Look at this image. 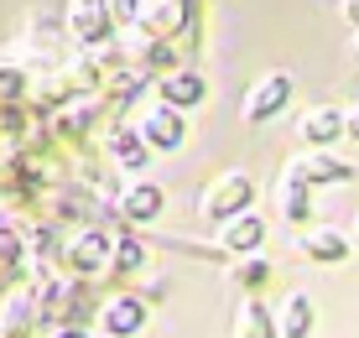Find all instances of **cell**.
I'll use <instances>...</instances> for the list:
<instances>
[{
	"label": "cell",
	"instance_id": "1",
	"mask_svg": "<svg viewBox=\"0 0 359 338\" xmlns=\"http://www.w3.org/2000/svg\"><path fill=\"white\" fill-rule=\"evenodd\" d=\"M250 198H255V182L245 177V172H224V177L203 193V219L224 224V219H234V214H245V208H250Z\"/></svg>",
	"mask_w": 359,
	"mask_h": 338
},
{
	"label": "cell",
	"instance_id": "2",
	"mask_svg": "<svg viewBox=\"0 0 359 338\" xmlns=\"http://www.w3.org/2000/svg\"><path fill=\"white\" fill-rule=\"evenodd\" d=\"M68 27L83 47H99V42H109L115 6H109V0H68Z\"/></svg>",
	"mask_w": 359,
	"mask_h": 338
},
{
	"label": "cell",
	"instance_id": "3",
	"mask_svg": "<svg viewBox=\"0 0 359 338\" xmlns=\"http://www.w3.org/2000/svg\"><path fill=\"white\" fill-rule=\"evenodd\" d=\"M141 135H146L151 151H177L182 135H188V120H182L177 104H167V99H162L156 109H146V115H141Z\"/></svg>",
	"mask_w": 359,
	"mask_h": 338
},
{
	"label": "cell",
	"instance_id": "4",
	"mask_svg": "<svg viewBox=\"0 0 359 338\" xmlns=\"http://www.w3.org/2000/svg\"><path fill=\"white\" fill-rule=\"evenodd\" d=\"M287 99H292V79H287V73H266V79L250 89V99H245V120H250V125L276 120L281 109H287Z\"/></svg>",
	"mask_w": 359,
	"mask_h": 338
},
{
	"label": "cell",
	"instance_id": "5",
	"mask_svg": "<svg viewBox=\"0 0 359 338\" xmlns=\"http://www.w3.org/2000/svg\"><path fill=\"white\" fill-rule=\"evenodd\" d=\"M188 21V6L182 0H141V11H135V27L146 36H172Z\"/></svg>",
	"mask_w": 359,
	"mask_h": 338
},
{
	"label": "cell",
	"instance_id": "6",
	"mask_svg": "<svg viewBox=\"0 0 359 338\" xmlns=\"http://www.w3.org/2000/svg\"><path fill=\"white\" fill-rule=\"evenodd\" d=\"M297 130H302L307 146H333L339 135H349V115H339L333 104H318V109H307V115H302Z\"/></svg>",
	"mask_w": 359,
	"mask_h": 338
},
{
	"label": "cell",
	"instance_id": "7",
	"mask_svg": "<svg viewBox=\"0 0 359 338\" xmlns=\"http://www.w3.org/2000/svg\"><path fill=\"white\" fill-rule=\"evenodd\" d=\"M104 260H109V234L104 229H83L79 240L68 245V266L79 271V276H94Z\"/></svg>",
	"mask_w": 359,
	"mask_h": 338
},
{
	"label": "cell",
	"instance_id": "8",
	"mask_svg": "<svg viewBox=\"0 0 359 338\" xmlns=\"http://www.w3.org/2000/svg\"><path fill=\"white\" fill-rule=\"evenodd\" d=\"M162 99L167 104H177V109H193L198 99L208 94V83H203V73H193V68H172V73H162Z\"/></svg>",
	"mask_w": 359,
	"mask_h": 338
},
{
	"label": "cell",
	"instance_id": "9",
	"mask_svg": "<svg viewBox=\"0 0 359 338\" xmlns=\"http://www.w3.org/2000/svg\"><path fill=\"white\" fill-rule=\"evenodd\" d=\"M162 203H167V198H162L156 182H130L126 198H120V214H126L130 224H151L156 214H162Z\"/></svg>",
	"mask_w": 359,
	"mask_h": 338
},
{
	"label": "cell",
	"instance_id": "10",
	"mask_svg": "<svg viewBox=\"0 0 359 338\" xmlns=\"http://www.w3.org/2000/svg\"><path fill=\"white\" fill-rule=\"evenodd\" d=\"M141 323H146V302L141 297H115V302H104V333H115V338H130V333H141Z\"/></svg>",
	"mask_w": 359,
	"mask_h": 338
},
{
	"label": "cell",
	"instance_id": "11",
	"mask_svg": "<svg viewBox=\"0 0 359 338\" xmlns=\"http://www.w3.org/2000/svg\"><path fill=\"white\" fill-rule=\"evenodd\" d=\"M261 240H266V219H255V214L224 219V250H234V255H250V250H261Z\"/></svg>",
	"mask_w": 359,
	"mask_h": 338
},
{
	"label": "cell",
	"instance_id": "12",
	"mask_svg": "<svg viewBox=\"0 0 359 338\" xmlns=\"http://www.w3.org/2000/svg\"><path fill=\"white\" fill-rule=\"evenodd\" d=\"M302 167H307V182H313V187L318 182H349L354 177V167H349V161H339L328 146H313V151L302 156Z\"/></svg>",
	"mask_w": 359,
	"mask_h": 338
},
{
	"label": "cell",
	"instance_id": "13",
	"mask_svg": "<svg viewBox=\"0 0 359 338\" xmlns=\"http://www.w3.org/2000/svg\"><path fill=\"white\" fill-rule=\"evenodd\" d=\"M302 255H313V260H344L349 255V234H339V229H328V224H318V229H307L302 234Z\"/></svg>",
	"mask_w": 359,
	"mask_h": 338
},
{
	"label": "cell",
	"instance_id": "14",
	"mask_svg": "<svg viewBox=\"0 0 359 338\" xmlns=\"http://www.w3.org/2000/svg\"><path fill=\"white\" fill-rule=\"evenodd\" d=\"M281 338H307L313 333V297L307 292H292L287 302H281Z\"/></svg>",
	"mask_w": 359,
	"mask_h": 338
},
{
	"label": "cell",
	"instance_id": "15",
	"mask_svg": "<svg viewBox=\"0 0 359 338\" xmlns=\"http://www.w3.org/2000/svg\"><path fill=\"white\" fill-rule=\"evenodd\" d=\"M240 338H281L276 312L261 307V302H245V312H240Z\"/></svg>",
	"mask_w": 359,
	"mask_h": 338
},
{
	"label": "cell",
	"instance_id": "16",
	"mask_svg": "<svg viewBox=\"0 0 359 338\" xmlns=\"http://www.w3.org/2000/svg\"><path fill=\"white\" fill-rule=\"evenodd\" d=\"M307 208H313V198H307V182H302V177H281V214H287L292 224H302Z\"/></svg>",
	"mask_w": 359,
	"mask_h": 338
},
{
	"label": "cell",
	"instance_id": "17",
	"mask_svg": "<svg viewBox=\"0 0 359 338\" xmlns=\"http://www.w3.org/2000/svg\"><path fill=\"white\" fill-rule=\"evenodd\" d=\"M135 266H141V240H135V234H120V245H115V276H130Z\"/></svg>",
	"mask_w": 359,
	"mask_h": 338
},
{
	"label": "cell",
	"instance_id": "18",
	"mask_svg": "<svg viewBox=\"0 0 359 338\" xmlns=\"http://www.w3.org/2000/svg\"><path fill=\"white\" fill-rule=\"evenodd\" d=\"M234 281H240V286H250V292H255V286H266V281H271V260H261V255L250 250V260H245V266L234 271Z\"/></svg>",
	"mask_w": 359,
	"mask_h": 338
},
{
	"label": "cell",
	"instance_id": "19",
	"mask_svg": "<svg viewBox=\"0 0 359 338\" xmlns=\"http://www.w3.org/2000/svg\"><path fill=\"white\" fill-rule=\"evenodd\" d=\"M146 68L172 73V47H167V36H151V42H146Z\"/></svg>",
	"mask_w": 359,
	"mask_h": 338
},
{
	"label": "cell",
	"instance_id": "20",
	"mask_svg": "<svg viewBox=\"0 0 359 338\" xmlns=\"http://www.w3.org/2000/svg\"><path fill=\"white\" fill-rule=\"evenodd\" d=\"M115 6V16H126V21H135V11H141V0H109Z\"/></svg>",
	"mask_w": 359,
	"mask_h": 338
},
{
	"label": "cell",
	"instance_id": "21",
	"mask_svg": "<svg viewBox=\"0 0 359 338\" xmlns=\"http://www.w3.org/2000/svg\"><path fill=\"white\" fill-rule=\"evenodd\" d=\"M344 16H349L354 27H359V0H344Z\"/></svg>",
	"mask_w": 359,
	"mask_h": 338
},
{
	"label": "cell",
	"instance_id": "22",
	"mask_svg": "<svg viewBox=\"0 0 359 338\" xmlns=\"http://www.w3.org/2000/svg\"><path fill=\"white\" fill-rule=\"evenodd\" d=\"M349 141H359V109L349 115Z\"/></svg>",
	"mask_w": 359,
	"mask_h": 338
},
{
	"label": "cell",
	"instance_id": "23",
	"mask_svg": "<svg viewBox=\"0 0 359 338\" xmlns=\"http://www.w3.org/2000/svg\"><path fill=\"white\" fill-rule=\"evenodd\" d=\"M57 338H89V333H83V328H63V333H57Z\"/></svg>",
	"mask_w": 359,
	"mask_h": 338
},
{
	"label": "cell",
	"instance_id": "24",
	"mask_svg": "<svg viewBox=\"0 0 359 338\" xmlns=\"http://www.w3.org/2000/svg\"><path fill=\"white\" fill-rule=\"evenodd\" d=\"M354 53H359V36H354Z\"/></svg>",
	"mask_w": 359,
	"mask_h": 338
},
{
	"label": "cell",
	"instance_id": "25",
	"mask_svg": "<svg viewBox=\"0 0 359 338\" xmlns=\"http://www.w3.org/2000/svg\"><path fill=\"white\" fill-rule=\"evenodd\" d=\"M354 234H359V219H354Z\"/></svg>",
	"mask_w": 359,
	"mask_h": 338
}]
</instances>
